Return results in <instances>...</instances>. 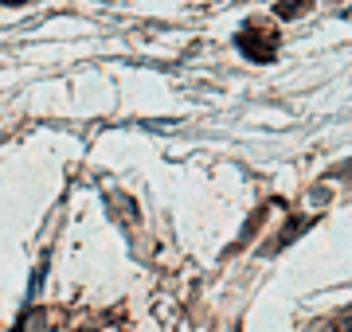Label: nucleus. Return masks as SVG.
Wrapping results in <instances>:
<instances>
[{"label": "nucleus", "instance_id": "obj_1", "mask_svg": "<svg viewBox=\"0 0 352 332\" xmlns=\"http://www.w3.org/2000/svg\"><path fill=\"white\" fill-rule=\"evenodd\" d=\"M305 8H309V0H282V4H278V12H282V16L305 12Z\"/></svg>", "mask_w": 352, "mask_h": 332}, {"label": "nucleus", "instance_id": "obj_3", "mask_svg": "<svg viewBox=\"0 0 352 332\" xmlns=\"http://www.w3.org/2000/svg\"><path fill=\"white\" fill-rule=\"evenodd\" d=\"M0 4H24V0H0Z\"/></svg>", "mask_w": 352, "mask_h": 332}, {"label": "nucleus", "instance_id": "obj_2", "mask_svg": "<svg viewBox=\"0 0 352 332\" xmlns=\"http://www.w3.org/2000/svg\"><path fill=\"white\" fill-rule=\"evenodd\" d=\"M340 332H352V320H344V324H340Z\"/></svg>", "mask_w": 352, "mask_h": 332}]
</instances>
